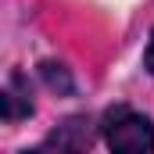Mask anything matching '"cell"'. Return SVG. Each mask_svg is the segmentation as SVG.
I'll use <instances>...</instances> for the list:
<instances>
[{
  "instance_id": "cell-2",
  "label": "cell",
  "mask_w": 154,
  "mask_h": 154,
  "mask_svg": "<svg viewBox=\"0 0 154 154\" xmlns=\"http://www.w3.org/2000/svg\"><path fill=\"white\" fill-rule=\"evenodd\" d=\"M29 115H32V100H29V90H25V75L14 72L11 86L4 90V118L18 122V118H29Z\"/></svg>"
},
{
  "instance_id": "cell-4",
  "label": "cell",
  "mask_w": 154,
  "mask_h": 154,
  "mask_svg": "<svg viewBox=\"0 0 154 154\" xmlns=\"http://www.w3.org/2000/svg\"><path fill=\"white\" fill-rule=\"evenodd\" d=\"M43 75H47V82H50V86H61L65 93L72 90V79H68V72H65L61 65H43Z\"/></svg>"
},
{
  "instance_id": "cell-3",
  "label": "cell",
  "mask_w": 154,
  "mask_h": 154,
  "mask_svg": "<svg viewBox=\"0 0 154 154\" xmlns=\"http://www.w3.org/2000/svg\"><path fill=\"white\" fill-rule=\"evenodd\" d=\"M90 125V122H86ZM82 122H68V125H61V133H54L50 140H47V147H57V151H79V147H86L90 143V129H86Z\"/></svg>"
},
{
  "instance_id": "cell-1",
  "label": "cell",
  "mask_w": 154,
  "mask_h": 154,
  "mask_svg": "<svg viewBox=\"0 0 154 154\" xmlns=\"http://www.w3.org/2000/svg\"><path fill=\"white\" fill-rule=\"evenodd\" d=\"M100 133H104V143H108L115 154H151L154 151V129H151V122L140 115V111L125 108V104L104 111Z\"/></svg>"
},
{
  "instance_id": "cell-5",
  "label": "cell",
  "mask_w": 154,
  "mask_h": 154,
  "mask_svg": "<svg viewBox=\"0 0 154 154\" xmlns=\"http://www.w3.org/2000/svg\"><path fill=\"white\" fill-rule=\"evenodd\" d=\"M143 65H147V72L154 75V32H151V43H147V54H143Z\"/></svg>"
}]
</instances>
